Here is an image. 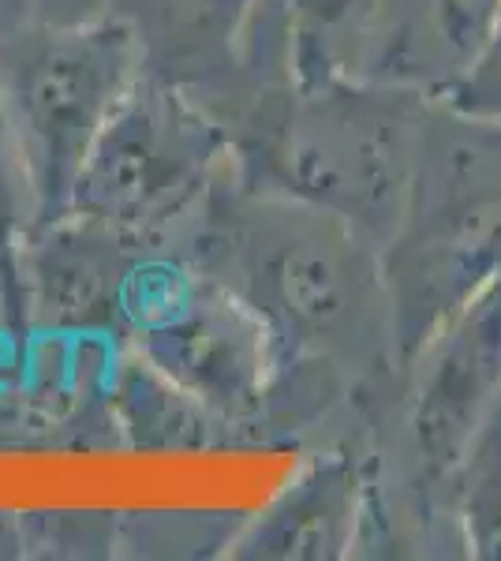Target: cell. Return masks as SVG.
I'll use <instances>...</instances> for the list:
<instances>
[{
	"mask_svg": "<svg viewBox=\"0 0 501 561\" xmlns=\"http://www.w3.org/2000/svg\"><path fill=\"white\" fill-rule=\"evenodd\" d=\"M457 113L479 116V121L501 124V8L494 15L487 42H482L479 57L471 60V68L457 79V87L442 98Z\"/></svg>",
	"mask_w": 501,
	"mask_h": 561,
	"instance_id": "obj_15",
	"label": "cell"
},
{
	"mask_svg": "<svg viewBox=\"0 0 501 561\" xmlns=\"http://www.w3.org/2000/svg\"><path fill=\"white\" fill-rule=\"evenodd\" d=\"M382 266L397 359L408 364L501 266V124L457 113L439 98Z\"/></svg>",
	"mask_w": 501,
	"mask_h": 561,
	"instance_id": "obj_3",
	"label": "cell"
},
{
	"mask_svg": "<svg viewBox=\"0 0 501 561\" xmlns=\"http://www.w3.org/2000/svg\"><path fill=\"white\" fill-rule=\"evenodd\" d=\"M501 0H382L367 79L445 98L479 57Z\"/></svg>",
	"mask_w": 501,
	"mask_h": 561,
	"instance_id": "obj_9",
	"label": "cell"
},
{
	"mask_svg": "<svg viewBox=\"0 0 501 561\" xmlns=\"http://www.w3.org/2000/svg\"><path fill=\"white\" fill-rule=\"evenodd\" d=\"M23 558H116L121 513L102 510H45L20 513Z\"/></svg>",
	"mask_w": 501,
	"mask_h": 561,
	"instance_id": "obj_14",
	"label": "cell"
},
{
	"mask_svg": "<svg viewBox=\"0 0 501 561\" xmlns=\"http://www.w3.org/2000/svg\"><path fill=\"white\" fill-rule=\"evenodd\" d=\"M229 161L225 131L184 90L139 76L90 150L71 214L166 248Z\"/></svg>",
	"mask_w": 501,
	"mask_h": 561,
	"instance_id": "obj_5",
	"label": "cell"
},
{
	"mask_svg": "<svg viewBox=\"0 0 501 561\" xmlns=\"http://www.w3.org/2000/svg\"><path fill=\"white\" fill-rule=\"evenodd\" d=\"M266 0H109L105 15L132 34L143 76L198 94L240 60Z\"/></svg>",
	"mask_w": 501,
	"mask_h": 561,
	"instance_id": "obj_8",
	"label": "cell"
},
{
	"mask_svg": "<svg viewBox=\"0 0 501 561\" xmlns=\"http://www.w3.org/2000/svg\"><path fill=\"white\" fill-rule=\"evenodd\" d=\"M127 352L232 427L240 446H251V427L277 370V345L217 280L166 251L135 304Z\"/></svg>",
	"mask_w": 501,
	"mask_h": 561,
	"instance_id": "obj_6",
	"label": "cell"
},
{
	"mask_svg": "<svg viewBox=\"0 0 501 561\" xmlns=\"http://www.w3.org/2000/svg\"><path fill=\"white\" fill-rule=\"evenodd\" d=\"M109 409H113L116 438L127 449H221L240 446L232 427H225L214 412H206L198 401L180 393L169 378L143 364L135 352H124V359L113 370L109 382Z\"/></svg>",
	"mask_w": 501,
	"mask_h": 561,
	"instance_id": "obj_10",
	"label": "cell"
},
{
	"mask_svg": "<svg viewBox=\"0 0 501 561\" xmlns=\"http://www.w3.org/2000/svg\"><path fill=\"white\" fill-rule=\"evenodd\" d=\"M248 513L229 510H147L121 513L116 558H229Z\"/></svg>",
	"mask_w": 501,
	"mask_h": 561,
	"instance_id": "obj_13",
	"label": "cell"
},
{
	"mask_svg": "<svg viewBox=\"0 0 501 561\" xmlns=\"http://www.w3.org/2000/svg\"><path fill=\"white\" fill-rule=\"evenodd\" d=\"M139 76V49L113 15L31 20L0 38V102L34 195V225L71 214L90 150Z\"/></svg>",
	"mask_w": 501,
	"mask_h": 561,
	"instance_id": "obj_4",
	"label": "cell"
},
{
	"mask_svg": "<svg viewBox=\"0 0 501 561\" xmlns=\"http://www.w3.org/2000/svg\"><path fill=\"white\" fill-rule=\"evenodd\" d=\"M34 20V0H0V38Z\"/></svg>",
	"mask_w": 501,
	"mask_h": 561,
	"instance_id": "obj_18",
	"label": "cell"
},
{
	"mask_svg": "<svg viewBox=\"0 0 501 561\" xmlns=\"http://www.w3.org/2000/svg\"><path fill=\"white\" fill-rule=\"evenodd\" d=\"M299 83L367 79L382 0H281Z\"/></svg>",
	"mask_w": 501,
	"mask_h": 561,
	"instance_id": "obj_11",
	"label": "cell"
},
{
	"mask_svg": "<svg viewBox=\"0 0 501 561\" xmlns=\"http://www.w3.org/2000/svg\"><path fill=\"white\" fill-rule=\"evenodd\" d=\"M439 98L382 79L296 83L229 139L243 180L322 206L378 248L405 214Z\"/></svg>",
	"mask_w": 501,
	"mask_h": 561,
	"instance_id": "obj_2",
	"label": "cell"
},
{
	"mask_svg": "<svg viewBox=\"0 0 501 561\" xmlns=\"http://www.w3.org/2000/svg\"><path fill=\"white\" fill-rule=\"evenodd\" d=\"M307 460L262 510L248 513L229 547L236 561H344L360 536L367 454L333 446Z\"/></svg>",
	"mask_w": 501,
	"mask_h": 561,
	"instance_id": "obj_7",
	"label": "cell"
},
{
	"mask_svg": "<svg viewBox=\"0 0 501 561\" xmlns=\"http://www.w3.org/2000/svg\"><path fill=\"white\" fill-rule=\"evenodd\" d=\"M449 502L464 558L501 561V404L464 449Z\"/></svg>",
	"mask_w": 501,
	"mask_h": 561,
	"instance_id": "obj_12",
	"label": "cell"
},
{
	"mask_svg": "<svg viewBox=\"0 0 501 561\" xmlns=\"http://www.w3.org/2000/svg\"><path fill=\"white\" fill-rule=\"evenodd\" d=\"M109 0H34V20L45 23H87L102 20Z\"/></svg>",
	"mask_w": 501,
	"mask_h": 561,
	"instance_id": "obj_16",
	"label": "cell"
},
{
	"mask_svg": "<svg viewBox=\"0 0 501 561\" xmlns=\"http://www.w3.org/2000/svg\"><path fill=\"white\" fill-rule=\"evenodd\" d=\"M4 558H23V524L20 513L0 510V561Z\"/></svg>",
	"mask_w": 501,
	"mask_h": 561,
	"instance_id": "obj_17",
	"label": "cell"
},
{
	"mask_svg": "<svg viewBox=\"0 0 501 561\" xmlns=\"http://www.w3.org/2000/svg\"><path fill=\"white\" fill-rule=\"evenodd\" d=\"M15 337V325H12V293H8V274H4V262H0V345Z\"/></svg>",
	"mask_w": 501,
	"mask_h": 561,
	"instance_id": "obj_19",
	"label": "cell"
},
{
	"mask_svg": "<svg viewBox=\"0 0 501 561\" xmlns=\"http://www.w3.org/2000/svg\"><path fill=\"white\" fill-rule=\"evenodd\" d=\"M266 325L281 359L322 364L371 397L397 378L382 248L352 221L225 169L166 243Z\"/></svg>",
	"mask_w": 501,
	"mask_h": 561,
	"instance_id": "obj_1",
	"label": "cell"
}]
</instances>
